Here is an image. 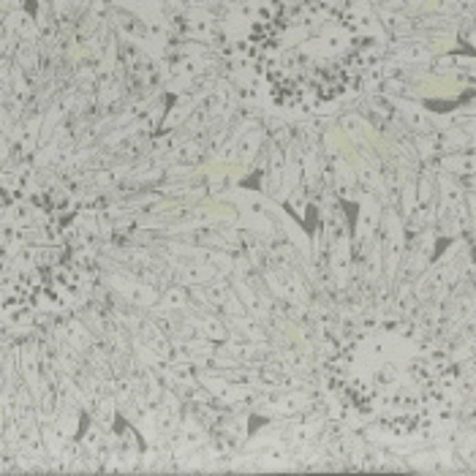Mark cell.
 <instances>
[{
	"label": "cell",
	"instance_id": "1",
	"mask_svg": "<svg viewBox=\"0 0 476 476\" xmlns=\"http://www.w3.org/2000/svg\"><path fill=\"white\" fill-rule=\"evenodd\" d=\"M324 387L348 422L422 438L452 414L460 373L414 324L381 321L343 340L324 365Z\"/></svg>",
	"mask_w": 476,
	"mask_h": 476
},
{
	"label": "cell",
	"instance_id": "2",
	"mask_svg": "<svg viewBox=\"0 0 476 476\" xmlns=\"http://www.w3.org/2000/svg\"><path fill=\"white\" fill-rule=\"evenodd\" d=\"M248 52L275 106L321 112L359 87L379 38L354 0H267Z\"/></svg>",
	"mask_w": 476,
	"mask_h": 476
},
{
	"label": "cell",
	"instance_id": "3",
	"mask_svg": "<svg viewBox=\"0 0 476 476\" xmlns=\"http://www.w3.org/2000/svg\"><path fill=\"white\" fill-rule=\"evenodd\" d=\"M69 199L0 182V311L69 308L84 289Z\"/></svg>",
	"mask_w": 476,
	"mask_h": 476
}]
</instances>
